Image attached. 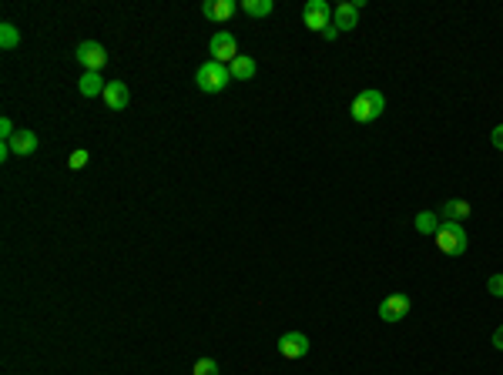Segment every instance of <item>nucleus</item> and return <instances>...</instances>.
Segmentation results:
<instances>
[{
  "mask_svg": "<svg viewBox=\"0 0 503 375\" xmlns=\"http://www.w3.org/2000/svg\"><path fill=\"white\" fill-rule=\"evenodd\" d=\"M229 81H232L229 64H218V60H205L199 67V74H195V84L205 94H222V90L229 88Z\"/></svg>",
  "mask_w": 503,
  "mask_h": 375,
  "instance_id": "f257e3e1",
  "label": "nucleus"
},
{
  "mask_svg": "<svg viewBox=\"0 0 503 375\" xmlns=\"http://www.w3.org/2000/svg\"><path fill=\"white\" fill-rule=\"evenodd\" d=\"M349 111L359 124H369V121H376L382 111H386V97H382L380 90H363V94H356V101L349 104Z\"/></svg>",
  "mask_w": 503,
  "mask_h": 375,
  "instance_id": "f03ea898",
  "label": "nucleus"
},
{
  "mask_svg": "<svg viewBox=\"0 0 503 375\" xmlns=\"http://www.w3.org/2000/svg\"><path fill=\"white\" fill-rule=\"evenodd\" d=\"M436 245H440L443 255H463L467 245H470V238H467L463 225H457V221H443L440 231H436Z\"/></svg>",
  "mask_w": 503,
  "mask_h": 375,
  "instance_id": "7ed1b4c3",
  "label": "nucleus"
},
{
  "mask_svg": "<svg viewBox=\"0 0 503 375\" xmlns=\"http://www.w3.org/2000/svg\"><path fill=\"white\" fill-rule=\"evenodd\" d=\"M302 24L309 30L322 34L326 27H333V7H329L326 0H309L302 7Z\"/></svg>",
  "mask_w": 503,
  "mask_h": 375,
  "instance_id": "20e7f679",
  "label": "nucleus"
},
{
  "mask_svg": "<svg viewBox=\"0 0 503 375\" xmlns=\"http://www.w3.org/2000/svg\"><path fill=\"white\" fill-rule=\"evenodd\" d=\"M208 50H212V60L232 64V60L239 57V41H235V34H229V30H215L212 41H208Z\"/></svg>",
  "mask_w": 503,
  "mask_h": 375,
  "instance_id": "39448f33",
  "label": "nucleus"
},
{
  "mask_svg": "<svg viewBox=\"0 0 503 375\" xmlns=\"http://www.w3.org/2000/svg\"><path fill=\"white\" fill-rule=\"evenodd\" d=\"M74 60L84 67V71H101L107 64V50L98 41H81L74 50Z\"/></svg>",
  "mask_w": 503,
  "mask_h": 375,
  "instance_id": "423d86ee",
  "label": "nucleus"
},
{
  "mask_svg": "<svg viewBox=\"0 0 503 375\" xmlns=\"http://www.w3.org/2000/svg\"><path fill=\"white\" fill-rule=\"evenodd\" d=\"M406 315H410V295L396 292V295H386V299L380 301V318L382 322H403Z\"/></svg>",
  "mask_w": 503,
  "mask_h": 375,
  "instance_id": "0eeeda50",
  "label": "nucleus"
},
{
  "mask_svg": "<svg viewBox=\"0 0 503 375\" xmlns=\"http://www.w3.org/2000/svg\"><path fill=\"white\" fill-rule=\"evenodd\" d=\"M279 352H282V359H305L309 355V339L302 332H289V335L279 339Z\"/></svg>",
  "mask_w": 503,
  "mask_h": 375,
  "instance_id": "6e6552de",
  "label": "nucleus"
},
{
  "mask_svg": "<svg viewBox=\"0 0 503 375\" xmlns=\"http://www.w3.org/2000/svg\"><path fill=\"white\" fill-rule=\"evenodd\" d=\"M105 104L111 107V111H124L128 107V101H131V90H128V84L124 81H107V88H105Z\"/></svg>",
  "mask_w": 503,
  "mask_h": 375,
  "instance_id": "1a4fd4ad",
  "label": "nucleus"
},
{
  "mask_svg": "<svg viewBox=\"0 0 503 375\" xmlns=\"http://www.w3.org/2000/svg\"><path fill=\"white\" fill-rule=\"evenodd\" d=\"M201 14L215 20V24H225L232 14H235V0H205L201 4Z\"/></svg>",
  "mask_w": 503,
  "mask_h": 375,
  "instance_id": "9d476101",
  "label": "nucleus"
},
{
  "mask_svg": "<svg viewBox=\"0 0 503 375\" xmlns=\"http://www.w3.org/2000/svg\"><path fill=\"white\" fill-rule=\"evenodd\" d=\"M356 24H359V7H356V4H339V7H333L335 30H352Z\"/></svg>",
  "mask_w": 503,
  "mask_h": 375,
  "instance_id": "9b49d317",
  "label": "nucleus"
},
{
  "mask_svg": "<svg viewBox=\"0 0 503 375\" xmlns=\"http://www.w3.org/2000/svg\"><path fill=\"white\" fill-rule=\"evenodd\" d=\"M7 144H11V151H14L17 158H27V154H34V151H37V135H34V131H27V128H20V131H17Z\"/></svg>",
  "mask_w": 503,
  "mask_h": 375,
  "instance_id": "f8f14e48",
  "label": "nucleus"
},
{
  "mask_svg": "<svg viewBox=\"0 0 503 375\" xmlns=\"http://www.w3.org/2000/svg\"><path fill=\"white\" fill-rule=\"evenodd\" d=\"M229 71H232V81H252L255 71H259V64L248 57V54H239V57L229 64Z\"/></svg>",
  "mask_w": 503,
  "mask_h": 375,
  "instance_id": "ddd939ff",
  "label": "nucleus"
},
{
  "mask_svg": "<svg viewBox=\"0 0 503 375\" xmlns=\"http://www.w3.org/2000/svg\"><path fill=\"white\" fill-rule=\"evenodd\" d=\"M105 81H101V71H84L81 81H77V90L84 94V97H98V94H105Z\"/></svg>",
  "mask_w": 503,
  "mask_h": 375,
  "instance_id": "4468645a",
  "label": "nucleus"
},
{
  "mask_svg": "<svg viewBox=\"0 0 503 375\" xmlns=\"http://www.w3.org/2000/svg\"><path fill=\"white\" fill-rule=\"evenodd\" d=\"M440 214L446 218V221H463V218H470L473 214V208H470V201H460V198H453V201H443V208H440Z\"/></svg>",
  "mask_w": 503,
  "mask_h": 375,
  "instance_id": "2eb2a0df",
  "label": "nucleus"
},
{
  "mask_svg": "<svg viewBox=\"0 0 503 375\" xmlns=\"http://www.w3.org/2000/svg\"><path fill=\"white\" fill-rule=\"evenodd\" d=\"M440 211H420V214H416V231H420V235H436V231H440Z\"/></svg>",
  "mask_w": 503,
  "mask_h": 375,
  "instance_id": "dca6fc26",
  "label": "nucleus"
},
{
  "mask_svg": "<svg viewBox=\"0 0 503 375\" xmlns=\"http://www.w3.org/2000/svg\"><path fill=\"white\" fill-rule=\"evenodd\" d=\"M17 44H20V30H17L11 20H4V24H0V47H4V50H14Z\"/></svg>",
  "mask_w": 503,
  "mask_h": 375,
  "instance_id": "f3484780",
  "label": "nucleus"
},
{
  "mask_svg": "<svg viewBox=\"0 0 503 375\" xmlns=\"http://www.w3.org/2000/svg\"><path fill=\"white\" fill-rule=\"evenodd\" d=\"M242 11L245 14H252V17H269L275 11V4L272 0H245Z\"/></svg>",
  "mask_w": 503,
  "mask_h": 375,
  "instance_id": "a211bd4d",
  "label": "nucleus"
},
{
  "mask_svg": "<svg viewBox=\"0 0 503 375\" xmlns=\"http://www.w3.org/2000/svg\"><path fill=\"white\" fill-rule=\"evenodd\" d=\"M192 375H218V362L215 359H199L195 362V369H192Z\"/></svg>",
  "mask_w": 503,
  "mask_h": 375,
  "instance_id": "6ab92c4d",
  "label": "nucleus"
},
{
  "mask_svg": "<svg viewBox=\"0 0 503 375\" xmlns=\"http://www.w3.org/2000/svg\"><path fill=\"white\" fill-rule=\"evenodd\" d=\"M84 165H88V151H84V148H77L74 154L67 158V168H71V171H81Z\"/></svg>",
  "mask_w": 503,
  "mask_h": 375,
  "instance_id": "aec40b11",
  "label": "nucleus"
},
{
  "mask_svg": "<svg viewBox=\"0 0 503 375\" xmlns=\"http://www.w3.org/2000/svg\"><path fill=\"white\" fill-rule=\"evenodd\" d=\"M14 135H17L14 121H11V118H0V137H4V141H11Z\"/></svg>",
  "mask_w": 503,
  "mask_h": 375,
  "instance_id": "412c9836",
  "label": "nucleus"
},
{
  "mask_svg": "<svg viewBox=\"0 0 503 375\" xmlns=\"http://www.w3.org/2000/svg\"><path fill=\"white\" fill-rule=\"evenodd\" d=\"M487 292H490V295H497V299H503V275H493V278H490Z\"/></svg>",
  "mask_w": 503,
  "mask_h": 375,
  "instance_id": "4be33fe9",
  "label": "nucleus"
},
{
  "mask_svg": "<svg viewBox=\"0 0 503 375\" xmlns=\"http://www.w3.org/2000/svg\"><path fill=\"white\" fill-rule=\"evenodd\" d=\"M490 141H493V144H497V148L503 151V124H497V128H493V135H490Z\"/></svg>",
  "mask_w": 503,
  "mask_h": 375,
  "instance_id": "5701e85b",
  "label": "nucleus"
},
{
  "mask_svg": "<svg viewBox=\"0 0 503 375\" xmlns=\"http://www.w3.org/2000/svg\"><path fill=\"white\" fill-rule=\"evenodd\" d=\"M493 348H500V352H503V325L493 332Z\"/></svg>",
  "mask_w": 503,
  "mask_h": 375,
  "instance_id": "b1692460",
  "label": "nucleus"
},
{
  "mask_svg": "<svg viewBox=\"0 0 503 375\" xmlns=\"http://www.w3.org/2000/svg\"><path fill=\"white\" fill-rule=\"evenodd\" d=\"M322 37H326V41H335V37H339V30H335V27H326V30H322Z\"/></svg>",
  "mask_w": 503,
  "mask_h": 375,
  "instance_id": "393cba45",
  "label": "nucleus"
}]
</instances>
